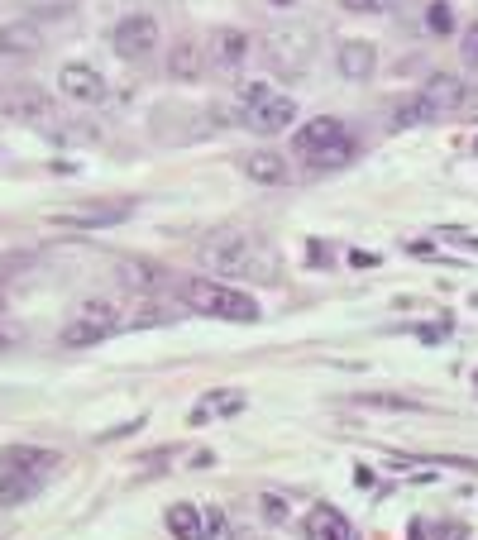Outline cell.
<instances>
[{
    "instance_id": "cell-28",
    "label": "cell",
    "mask_w": 478,
    "mask_h": 540,
    "mask_svg": "<svg viewBox=\"0 0 478 540\" xmlns=\"http://www.w3.org/2000/svg\"><path fill=\"white\" fill-rule=\"evenodd\" d=\"M20 345H24V325L0 316V354H10V349H20Z\"/></svg>"
},
{
    "instance_id": "cell-6",
    "label": "cell",
    "mask_w": 478,
    "mask_h": 540,
    "mask_svg": "<svg viewBox=\"0 0 478 540\" xmlns=\"http://www.w3.org/2000/svg\"><path fill=\"white\" fill-rule=\"evenodd\" d=\"M110 48L125 63H144L153 48H158V20L153 15H125V20L110 29Z\"/></svg>"
},
{
    "instance_id": "cell-27",
    "label": "cell",
    "mask_w": 478,
    "mask_h": 540,
    "mask_svg": "<svg viewBox=\"0 0 478 540\" xmlns=\"http://www.w3.org/2000/svg\"><path fill=\"white\" fill-rule=\"evenodd\" d=\"M359 407H388V411H412L421 407V402H412V397H378V392H364V397H354Z\"/></svg>"
},
{
    "instance_id": "cell-1",
    "label": "cell",
    "mask_w": 478,
    "mask_h": 540,
    "mask_svg": "<svg viewBox=\"0 0 478 540\" xmlns=\"http://www.w3.org/2000/svg\"><path fill=\"white\" fill-rule=\"evenodd\" d=\"M292 153L302 158L306 168L330 173V168H345L349 158L359 153V144H354V134L345 130V120H335V115H316V120H306L302 130L292 134Z\"/></svg>"
},
{
    "instance_id": "cell-24",
    "label": "cell",
    "mask_w": 478,
    "mask_h": 540,
    "mask_svg": "<svg viewBox=\"0 0 478 540\" xmlns=\"http://www.w3.org/2000/svg\"><path fill=\"white\" fill-rule=\"evenodd\" d=\"M426 29L440 34V39H445V34H455V10H450L445 0H435L431 10H426Z\"/></svg>"
},
{
    "instance_id": "cell-25",
    "label": "cell",
    "mask_w": 478,
    "mask_h": 540,
    "mask_svg": "<svg viewBox=\"0 0 478 540\" xmlns=\"http://www.w3.org/2000/svg\"><path fill=\"white\" fill-rule=\"evenodd\" d=\"M201 517H206V540H235V526H230V517L220 507H206Z\"/></svg>"
},
{
    "instance_id": "cell-23",
    "label": "cell",
    "mask_w": 478,
    "mask_h": 540,
    "mask_svg": "<svg viewBox=\"0 0 478 540\" xmlns=\"http://www.w3.org/2000/svg\"><path fill=\"white\" fill-rule=\"evenodd\" d=\"M426 120H431V110H426V101H421V91L392 101V125H397V130H412V125H426Z\"/></svg>"
},
{
    "instance_id": "cell-19",
    "label": "cell",
    "mask_w": 478,
    "mask_h": 540,
    "mask_svg": "<svg viewBox=\"0 0 478 540\" xmlns=\"http://www.w3.org/2000/svg\"><path fill=\"white\" fill-rule=\"evenodd\" d=\"M39 48H44V39H39V29L29 20L0 24V53H5V58H34Z\"/></svg>"
},
{
    "instance_id": "cell-10",
    "label": "cell",
    "mask_w": 478,
    "mask_h": 540,
    "mask_svg": "<svg viewBox=\"0 0 478 540\" xmlns=\"http://www.w3.org/2000/svg\"><path fill=\"white\" fill-rule=\"evenodd\" d=\"M421 101H426V110H431V120H440V115H455V110L469 101V87H464V77L435 72L431 82L421 87Z\"/></svg>"
},
{
    "instance_id": "cell-18",
    "label": "cell",
    "mask_w": 478,
    "mask_h": 540,
    "mask_svg": "<svg viewBox=\"0 0 478 540\" xmlns=\"http://www.w3.org/2000/svg\"><path fill=\"white\" fill-rule=\"evenodd\" d=\"M39 488H44V478L24 474V469H15V464L0 459V507H20L29 497H39Z\"/></svg>"
},
{
    "instance_id": "cell-34",
    "label": "cell",
    "mask_w": 478,
    "mask_h": 540,
    "mask_svg": "<svg viewBox=\"0 0 478 540\" xmlns=\"http://www.w3.org/2000/svg\"><path fill=\"white\" fill-rule=\"evenodd\" d=\"M268 5H278V10H283V5H292V0H268Z\"/></svg>"
},
{
    "instance_id": "cell-32",
    "label": "cell",
    "mask_w": 478,
    "mask_h": 540,
    "mask_svg": "<svg viewBox=\"0 0 478 540\" xmlns=\"http://www.w3.org/2000/svg\"><path fill=\"white\" fill-rule=\"evenodd\" d=\"M263 512H268V517H287V507H283V502H278V497H273V493L263 497Z\"/></svg>"
},
{
    "instance_id": "cell-16",
    "label": "cell",
    "mask_w": 478,
    "mask_h": 540,
    "mask_svg": "<svg viewBox=\"0 0 478 540\" xmlns=\"http://www.w3.org/2000/svg\"><path fill=\"white\" fill-rule=\"evenodd\" d=\"M5 464H15V469H24V474L34 478H53L58 474V464H63V454L58 450H44V445H15V450H5Z\"/></svg>"
},
{
    "instance_id": "cell-26",
    "label": "cell",
    "mask_w": 478,
    "mask_h": 540,
    "mask_svg": "<svg viewBox=\"0 0 478 540\" xmlns=\"http://www.w3.org/2000/svg\"><path fill=\"white\" fill-rule=\"evenodd\" d=\"M412 540H464V531H459V526H431V521H416Z\"/></svg>"
},
{
    "instance_id": "cell-9",
    "label": "cell",
    "mask_w": 478,
    "mask_h": 540,
    "mask_svg": "<svg viewBox=\"0 0 478 540\" xmlns=\"http://www.w3.org/2000/svg\"><path fill=\"white\" fill-rule=\"evenodd\" d=\"M244 125L254 134H263V139H273V134H283L292 120H297V101L292 96H263L259 106H249L244 115H239Z\"/></svg>"
},
{
    "instance_id": "cell-20",
    "label": "cell",
    "mask_w": 478,
    "mask_h": 540,
    "mask_svg": "<svg viewBox=\"0 0 478 540\" xmlns=\"http://www.w3.org/2000/svg\"><path fill=\"white\" fill-rule=\"evenodd\" d=\"M244 173H249V182H263V187H283L287 182V158L273 149H259L244 158Z\"/></svg>"
},
{
    "instance_id": "cell-15",
    "label": "cell",
    "mask_w": 478,
    "mask_h": 540,
    "mask_svg": "<svg viewBox=\"0 0 478 540\" xmlns=\"http://www.w3.org/2000/svg\"><path fill=\"white\" fill-rule=\"evenodd\" d=\"M120 282H125L130 292H163V287L173 282V273L153 259H125L120 263Z\"/></svg>"
},
{
    "instance_id": "cell-11",
    "label": "cell",
    "mask_w": 478,
    "mask_h": 540,
    "mask_svg": "<svg viewBox=\"0 0 478 540\" xmlns=\"http://www.w3.org/2000/svg\"><path fill=\"white\" fill-rule=\"evenodd\" d=\"M206 58H211V67H216V72H239V67H244V58H249V34H244V29H235V24L216 29V34H211V44H206Z\"/></svg>"
},
{
    "instance_id": "cell-17",
    "label": "cell",
    "mask_w": 478,
    "mask_h": 540,
    "mask_svg": "<svg viewBox=\"0 0 478 540\" xmlns=\"http://www.w3.org/2000/svg\"><path fill=\"white\" fill-rule=\"evenodd\" d=\"M249 407V397L235 388H220V392H206L192 411V426H206V421H225V416H239V411Z\"/></svg>"
},
{
    "instance_id": "cell-21",
    "label": "cell",
    "mask_w": 478,
    "mask_h": 540,
    "mask_svg": "<svg viewBox=\"0 0 478 540\" xmlns=\"http://www.w3.org/2000/svg\"><path fill=\"white\" fill-rule=\"evenodd\" d=\"M168 531H173L177 540H206V517H201V507H192V502L168 507Z\"/></svg>"
},
{
    "instance_id": "cell-31",
    "label": "cell",
    "mask_w": 478,
    "mask_h": 540,
    "mask_svg": "<svg viewBox=\"0 0 478 540\" xmlns=\"http://www.w3.org/2000/svg\"><path fill=\"white\" fill-rule=\"evenodd\" d=\"M263 96H268V87H263L259 77H249V82H239V106L249 110V106H259Z\"/></svg>"
},
{
    "instance_id": "cell-13",
    "label": "cell",
    "mask_w": 478,
    "mask_h": 540,
    "mask_svg": "<svg viewBox=\"0 0 478 540\" xmlns=\"http://www.w3.org/2000/svg\"><path fill=\"white\" fill-rule=\"evenodd\" d=\"M302 526H306V540H359L345 512H340V507H326V502L311 507Z\"/></svg>"
},
{
    "instance_id": "cell-7",
    "label": "cell",
    "mask_w": 478,
    "mask_h": 540,
    "mask_svg": "<svg viewBox=\"0 0 478 540\" xmlns=\"http://www.w3.org/2000/svg\"><path fill=\"white\" fill-rule=\"evenodd\" d=\"M58 91L67 101H77V106H101L106 101V77L87 63H67L58 67Z\"/></svg>"
},
{
    "instance_id": "cell-35",
    "label": "cell",
    "mask_w": 478,
    "mask_h": 540,
    "mask_svg": "<svg viewBox=\"0 0 478 540\" xmlns=\"http://www.w3.org/2000/svg\"><path fill=\"white\" fill-rule=\"evenodd\" d=\"M0 302H5V273H0Z\"/></svg>"
},
{
    "instance_id": "cell-4",
    "label": "cell",
    "mask_w": 478,
    "mask_h": 540,
    "mask_svg": "<svg viewBox=\"0 0 478 540\" xmlns=\"http://www.w3.org/2000/svg\"><path fill=\"white\" fill-rule=\"evenodd\" d=\"M115 330H125V316H120V306L115 302H101V297H91L72 311V321L58 330V345L67 349H87V345H101L106 335Z\"/></svg>"
},
{
    "instance_id": "cell-3",
    "label": "cell",
    "mask_w": 478,
    "mask_h": 540,
    "mask_svg": "<svg viewBox=\"0 0 478 540\" xmlns=\"http://www.w3.org/2000/svg\"><path fill=\"white\" fill-rule=\"evenodd\" d=\"M182 306L196 316H211V321H259V302L249 292H235L220 278H187L182 282Z\"/></svg>"
},
{
    "instance_id": "cell-22",
    "label": "cell",
    "mask_w": 478,
    "mask_h": 540,
    "mask_svg": "<svg viewBox=\"0 0 478 540\" xmlns=\"http://www.w3.org/2000/svg\"><path fill=\"white\" fill-rule=\"evenodd\" d=\"M5 115H15V120H29V125H44L48 115H53V101H48V96H39V91L24 87L20 96H10Z\"/></svg>"
},
{
    "instance_id": "cell-29",
    "label": "cell",
    "mask_w": 478,
    "mask_h": 540,
    "mask_svg": "<svg viewBox=\"0 0 478 540\" xmlns=\"http://www.w3.org/2000/svg\"><path fill=\"white\" fill-rule=\"evenodd\" d=\"M349 15H388L392 10V0H340Z\"/></svg>"
},
{
    "instance_id": "cell-12",
    "label": "cell",
    "mask_w": 478,
    "mask_h": 540,
    "mask_svg": "<svg viewBox=\"0 0 478 540\" xmlns=\"http://www.w3.org/2000/svg\"><path fill=\"white\" fill-rule=\"evenodd\" d=\"M206 67H211V58H206V44L201 39H177L173 53H168V77L173 82H201Z\"/></svg>"
},
{
    "instance_id": "cell-30",
    "label": "cell",
    "mask_w": 478,
    "mask_h": 540,
    "mask_svg": "<svg viewBox=\"0 0 478 540\" xmlns=\"http://www.w3.org/2000/svg\"><path fill=\"white\" fill-rule=\"evenodd\" d=\"M459 58H464V67H478V20L464 29V39H459Z\"/></svg>"
},
{
    "instance_id": "cell-36",
    "label": "cell",
    "mask_w": 478,
    "mask_h": 540,
    "mask_svg": "<svg viewBox=\"0 0 478 540\" xmlns=\"http://www.w3.org/2000/svg\"><path fill=\"white\" fill-rule=\"evenodd\" d=\"M474 149H478V144H474Z\"/></svg>"
},
{
    "instance_id": "cell-14",
    "label": "cell",
    "mask_w": 478,
    "mask_h": 540,
    "mask_svg": "<svg viewBox=\"0 0 478 540\" xmlns=\"http://www.w3.org/2000/svg\"><path fill=\"white\" fill-rule=\"evenodd\" d=\"M335 63H340V77L364 82V77H373V67H378V48L369 39H345L340 53H335Z\"/></svg>"
},
{
    "instance_id": "cell-8",
    "label": "cell",
    "mask_w": 478,
    "mask_h": 540,
    "mask_svg": "<svg viewBox=\"0 0 478 540\" xmlns=\"http://www.w3.org/2000/svg\"><path fill=\"white\" fill-rule=\"evenodd\" d=\"M311 29H273L268 34V44H263V53H268V63L273 67H287V72H302L306 58H311Z\"/></svg>"
},
{
    "instance_id": "cell-2",
    "label": "cell",
    "mask_w": 478,
    "mask_h": 540,
    "mask_svg": "<svg viewBox=\"0 0 478 540\" xmlns=\"http://www.w3.org/2000/svg\"><path fill=\"white\" fill-rule=\"evenodd\" d=\"M201 263L216 273V278H244L254 268H268V249L259 235L249 230H216V235L201 244Z\"/></svg>"
},
{
    "instance_id": "cell-5",
    "label": "cell",
    "mask_w": 478,
    "mask_h": 540,
    "mask_svg": "<svg viewBox=\"0 0 478 540\" xmlns=\"http://www.w3.org/2000/svg\"><path fill=\"white\" fill-rule=\"evenodd\" d=\"M130 201H82V206H58L48 211L53 225H67V230H106V225H120L130 216Z\"/></svg>"
},
{
    "instance_id": "cell-33",
    "label": "cell",
    "mask_w": 478,
    "mask_h": 540,
    "mask_svg": "<svg viewBox=\"0 0 478 540\" xmlns=\"http://www.w3.org/2000/svg\"><path fill=\"white\" fill-rule=\"evenodd\" d=\"M311 263H326V268H330V249H321V244H311Z\"/></svg>"
}]
</instances>
